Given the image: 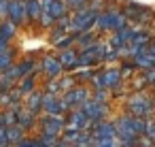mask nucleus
Instances as JSON below:
<instances>
[{
    "instance_id": "1",
    "label": "nucleus",
    "mask_w": 155,
    "mask_h": 147,
    "mask_svg": "<svg viewBox=\"0 0 155 147\" xmlns=\"http://www.w3.org/2000/svg\"><path fill=\"white\" fill-rule=\"evenodd\" d=\"M47 68H49V73L53 75V73H58V68H60V66H58V64H53V60H47Z\"/></svg>"
}]
</instances>
